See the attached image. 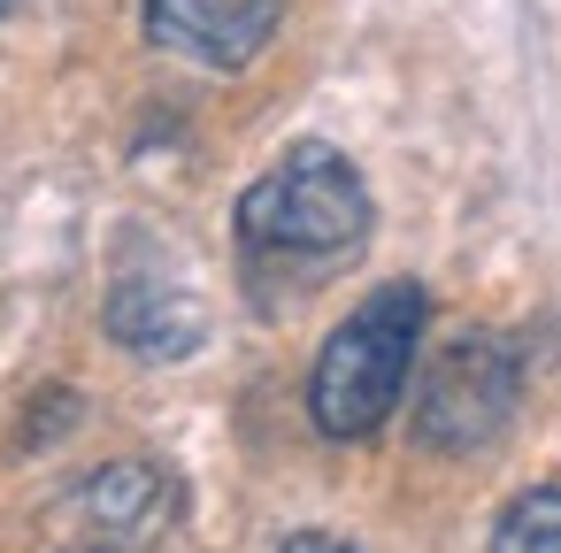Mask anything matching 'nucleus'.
<instances>
[{"label":"nucleus","mask_w":561,"mask_h":553,"mask_svg":"<svg viewBox=\"0 0 561 553\" xmlns=\"http://www.w3.org/2000/svg\"><path fill=\"white\" fill-rule=\"evenodd\" d=\"M277 16H285V0H147V32L201 70L254 62L270 47Z\"/></svg>","instance_id":"nucleus-4"},{"label":"nucleus","mask_w":561,"mask_h":553,"mask_svg":"<svg viewBox=\"0 0 561 553\" xmlns=\"http://www.w3.org/2000/svg\"><path fill=\"white\" fill-rule=\"evenodd\" d=\"M78 553H147L170 530V476L154 461H116L78 492Z\"/></svg>","instance_id":"nucleus-5"},{"label":"nucleus","mask_w":561,"mask_h":553,"mask_svg":"<svg viewBox=\"0 0 561 553\" xmlns=\"http://www.w3.org/2000/svg\"><path fill=\"white\" fill-rule=\"evenodd\" d=\"M515 354L492 338V331H461L431 354L423 369V400H415V438L438 446V453H469L484 446L507 407H515Z\"/></svg>","instance_id":"nucleus-3"},{"label":"nucleus","mask_w":561,"mask_h":553,"mask_svg":"<svg viewBox=\"0 0 561 553\" xmlns=\"http://www.w3.org/2000/svg\"><path fill=\"white\" fill-rule=\"evenodd\" d=\"M0 9H9V0H0Z\"/></svg>","instance_id":"nucleus-9"},{"label":"nucleus","mask_w":561,"mask_h":553,"mask_svg":"<svg viewBox=\"0 0 561 553\" xmlns=\"http://www.w3.org/2000/svg\"><path fill=\"white\" fill-rule=\"evenodd\" d=\"M285 553H346L339 538H316V530H300V538H285Z\"/></svg>","instance_id":"nucleus-8"},{"label":"nucleus","mask_w":561,"mask_h":553,"mask_svg":"<svg viewBox=\"0 0 561 553\" xmlns=\"http://www.w3.org/2000/svg\"><path fill=\"white\" fill-rule=\"evenodd\" d=\"M492 553H561V484L515 492L492 522Z\"/></svg>","instance_id":"nucleus-7"},{"label":"nucleus","mask_w":561,"mask_h":553,"mask_svg":"<svg viewBox=\"0 0 561 553\" xmlns=\"http://www.w3.org/2000/svg\"><path fill=\"white\" fill-rule=\"evenodd\" d=\"M423 323H431V300L423 285H377L316 354L308 369V415L323 438H369L400 392H408V369H415V346H423Z\"/></svg>","instance_id":"nucleus-1"},{"label":"nucleus","mask_w":561,"mask_h":553,"mask_svg":"<svg viewBox=\"0 0 561 553\" xmlns=\"http://www.w3.org/2000/svg\"><path fill=\"white\" fill-rule=\"evenodd\" d=\"M239 239L270 262H339L369 239V185L339 147L308 139L239 193Z\"/></svg>","instance_id":"nucleus-2"},{"label":"nucleus","mask_w":561,"mask_h":553,"mask_svg":"<svg viewBox=\"0 0 561 553\" xmlns=\"http://www.w3.org/2000/svg\"><path fill=\"white\" fill-rule=\"evenodd\" d=\"M108 323H116V338L131 354H185L201 338V308L162 292V285H147V277H124V292L108 300Z\"/></svg>","instance_id":"nucleus-6"}]
</instances>
